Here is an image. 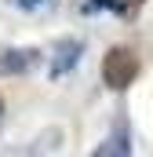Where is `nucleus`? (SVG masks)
Segmentation results:
<instances>
[{
  "label": "nucleus",
  "mask_w": 153,
  "mask_h": 157,
  "mask_svg": "<svg viewBox=\"0 0 153 157\" xmlns=\"http://www.w3.org/2000/svg\"><path fill=\"white\" fill-rule=\"evenodd\" d=\"M135 73H139V55L131 48H110L106 51V59H102V80H106V88L124 91L135 80Z\"/></svg>",
  "instance_id": "1"
},
{
  "label": "nucleus",
  "mask_w": 153,
  "mask_h": 157,
  "mask_svg": "<svg viewBox=\"0 0 153 157\" xmlns=\"http://www.w3.org/2000/svg\"><path fill=\"white\" fill-rule=\"evenodd\" d=\"M76 59H80V44H76V40H62L58 51H55V62H51V77H62Z\"/></svg>",
  "instance_id": "2"
},
{
  "label": "nucleus",
  "mask_w": 153,
  "mask_h": 157,
  "mask_svg": "<svg viewBox=\"0 0 153 157\" xmlns=\"http://www.w3.org/2000/svg\"><path fill=\"white\" fill-rule=\"evenodd\" d=\"M33 62H37L33 51H4V55H0V73H22V70H29Z\"/></svg>",
  "instance_id": "3"
},
{
  "label": "nucleus",
  "mask_w": 153,
  "mask_h": 157,
  "mask_svg": "<svg viewBox=\"0 0 153 157\" xmlns=\"http://www.w3.org/2000/svg\"><path fill=\"white\" fill-rule=\"evenodd\" d=\"M120 0H88V11H99V7H113Z\"/></svg>",
  "instance_id": "4"
},
{
  "label": "nucleus",
  "mask_w": 153,
  "mask_h": 157,
  "mask_svg": "<svg viewBox=\"0 0 153 157\" xmlns=\"http://www.w3.org/2000/svg\"><path fill=\"white\" fill-rule=\"evenodd\" d=\"M0 110H4V102H0Z\"/></svg>",
  "instance_id": "5"
}]
</instances>
